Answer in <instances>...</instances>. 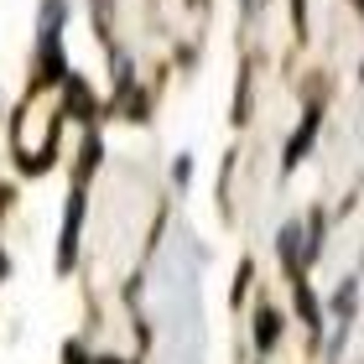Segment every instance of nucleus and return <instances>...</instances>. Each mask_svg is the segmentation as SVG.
Instances as JSON below:
<instances>
[{"label": "nucleus", "instance_id": "1", "mask_svg": "<svg viewBox=\"0 0 364 364\" xmlns=\"http://www.w3.org/2000/svg\"><path fill=\"white\" fill-rule=\"evenodd\" d=\"M276 338H281V318H276L271 307H260V318H255V343H260V349H271Z\"/></svg>", "mask_w": 364, "mask_h": 364}, {"label": "nucleus", "instance_id": "2", "mask_svg": "<svg viewBox=\"0 0 364 364\" xmlns=\"http://www.w3.org/2000/svg\"><path fill=\"white\" fill-rule=\"evenodd\" d=\"M312 130H318V114H307V120H302V136L291 141V151H287V167H296V161H302V151H307V141H312Z\"/></svg>", "mask_w": 364, "mask_h": 364}]
</instances>
